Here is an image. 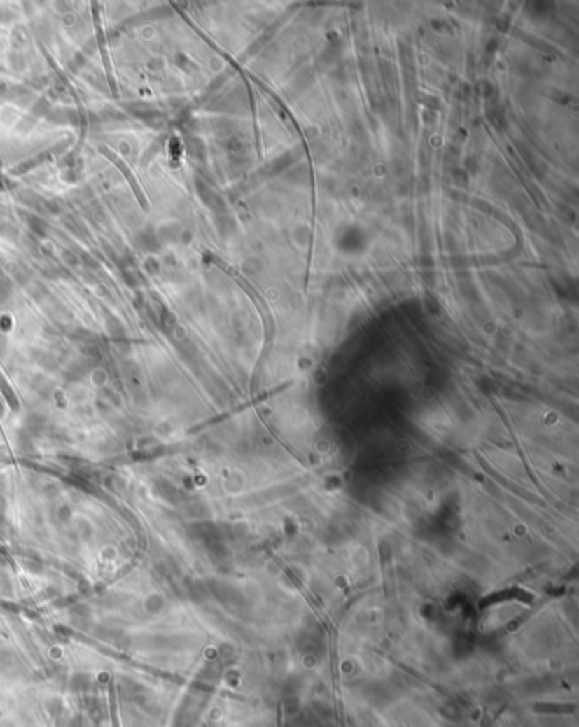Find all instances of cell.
<instances>
[{
	"instance_id": "obj_1",
	"label": "cell",
	"mask_w": 579,
	"mask_h": 727,
	"mask_svg": "<svg viewBox=\"0 0 579 727\" xmlns=\"http://www.w3.org/2000/svg\"><path fill=\"white\" fill-rule=\"evenodd\" d=\"M101 153H102V155H106V157H107V158H109V160H111V162H113V163H114V165H116V167H118V169H119V170H121V174H123V175H125V177H126V181H127V182H130V187H131V191H133V193H134V195H137V199H138L139 206H141V207H143V209H148V207H150V206H148V201H146V195H145V193H143L141 186H139V182H138V179H137V177H134L133 170H131V169H130V165H127V163H126V162H125V160H123L121 157H118V155H116V153H114V151H113V150H111V148H107V146H104V145H102V146H101Z\"/></svg>"
},
{
	"instance_id": "obj_2",
	"label": "cell",
	"mask_w": 579,
	"mask_h": 727,
	"mask_svg": "<svg viewBox=\"0 0 579 727\" xmlns=\"http://www.w3.org/2000/svg\"><path fill=\"white\" fill-rule=\"evenodd\" d=\"M94 22H95V33H97V43H99V48H101V57H102L104 69H106L107 82H109V85H111V89H113V92H116V82H114V77H113V69H111V60H109V57H107L106 38H104L102 24H101V19H99V11L97 9H94Z\"/></svg>"
}]
</instances>
